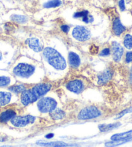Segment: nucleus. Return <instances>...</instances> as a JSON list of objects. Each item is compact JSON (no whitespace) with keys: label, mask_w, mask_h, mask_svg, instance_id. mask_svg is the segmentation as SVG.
Wrapping results in <instances>:
<instances>
[{"label":"nucleus","mask_w":132,"mask_h":147,"mask_svg":"<svg viewBox=\"0 0 132 147\" xmlns=\"http://www.w3.org/2000/svg\"><path fill=\"white\" fill-rule=\"evenodd\" d=\"M52 88V83L48 82L36 83L31 87L29 86L26 90L20 94V103L24 106L31 105L46 95Z\"/></svg>","instance_id":"obj_1"},{"label":"nucleus","mask_w":132,"mask_h":147,"mask_svg":"<svg viewBox=\"0 0 132 147\" xmlns=\"http://www.w3.org/2000/svg\"><path fill=\"white\" fill-rule=\"evenodd\" d=\"M43 61L51 68L58 71H63L67 67V61L65 57L55 48L46 47L42 51Z\"/></svg>","instance_id":"obj_2"},{"label":"nucleus","mask_w":132,"mask_h":147,"mask_svg":"<svg viewBox=\"0 0 132 147\" xmlns=\"http://www.w3.org/2000/svg\"><path fill=\"white\" fill-rule=\"evenodd\" d=\"M37 66L29 62H21L17 64L12 69V73L16 77L22 80H29L36 72Z\"/></svg>","instance_id":"obj_3"},{"label":"nucleus","mask_w":132,"mask_h":147,"mask_svg":"<svg viewBox=\"0 0 132 147\" xmlns=\"http://www.w3.org/2000/svg\"><path fill=\"white\" fill-rule=\"evenodd\" d=\"M36 108L40 113H49L58 107V102L55 98L51 96H44L36 101Z\"/></svg>","instance_id":"obj_4"},{"label":"nucleus","mask_w":132,"mask_h":147,"mask_svg":"<svg viewBox=\"0 0 132 147\" xmlns=\"http://www.w3.org/2000/svg\"><path fill=\"white\" fill-rule=\"evenodd\" d=\"M102 111L96 106H88L81 109L77 115V119L86 121L97 119L102 115Z\"/></svg>","instance_id":"obj_5"},{"label":"nucleus","mask_w":132,"mask_h":147,"mask_svg":"<svg viewBox=\"0 0 132 147\" xmlns=\"http://www.w3.org/2000/svg\"><path fill=\"white\" fill-rule=\"evenodd\" d=\"M65 88L68 92L76 95L82 93L86 88V82L82 78H75L67 80L65 84Z\"/></svg>","instance_id":"obj_6"},{"label":"nucleus","mask_w":132,"mask_h":147,"mask_svg":"<svg viewBox=\"0 0 132 147\" xmlns=\"http://www.w3.org/2000/svg\"><path fill=\"white\" fill-rule=\"evenodd\" d=\"M36 121V117L28 114V115H16L10 121V122L14 127L24 128L27 127L29 125H32L34 124Z\"/></svg>","instance_id":"obj_7"},{"label":"nucleus","mask_w":132,"mask_h":147,"mask_svg":"<svg viewBox=\"0 0 132 147\" xmlns=\"http://www.w3.org/2000/svg\"><path fill=\"white\" fill-rule=\"evenodd\" d=\"M72 37L80 42H85L91 38V31L84 25H77L73 28L71 32Z\"/></svg>","instance_id":"obj_8"},{"label":"nucleus","mask_w":132,"mask_h":147,"mask_svg":"<svg viewBox=\"0 0 132 147\" xmlns=\"http://www.w3.org/2000/svg\"><path fill=\"white\" fill-rule=\"evenodd\" d=\"M111 55L115 62L119 63L121 61L124 55V49L123 45L117 41H113L111 44Z\"/></svg>","instance_id":"obj_9"},{"label":"nucleus","mask_w":132,"mask_h":147,"mask_svg":"<svg viewBox=\"0 0 132 147\" xmlns=\"http://www.w3.org/2000/svg\"><path fill=\"white\" fill-rule=\"evenodd\" d=\"M82 60L79 55L75 51H70L67 56V64L69 66L73 69H77L80 66Z\"/></svg>","instance_id":"obj_10"},{"label":"nucleus","mask_w":132,"mask_h":147,"mask_svg":"<svg viewBox=\"0 0 132 147\" xmlns=\"http://www.w3.org/2000/svg\"><path fill=\"white\" fill-rule=\"evenodd\" d=\"M25 44L27 45L28 47L35 53H40L43 51V45L40 40L35 37L29 38L25 40Z\"/></svg>","instance_id":"obj_11"},{"label":"nucleus","mask_w":132,"mask_h":147,"mask_svg":"<svg viewBox=\"0 0 132 147\" xmlns=\"http://www.w3.org/2000/svg\"><path fill=\"white\" fill-rule=\"evenodd\" d=\"M113 71L110 68H107L103 71L100 72L97 75V84L100 86L104 85L112 79Z\"/></svg>","instance_id":"obj_12"},{"label":"nucleus","mask_w":132,"mask_h":147,"mask_svg":"<svg viewBox=\"0 0 132 147\" xmlns=\"http://www.w3.org/2000/svg\"><path fill=\"white\" fill-rule=\"evenodd\" d=\"M112 32L116 36H120L126 31V28L122 24L120 18L116 17L113 19L112 22Z\"/></svg>","instance_id":"obj_13"},{"label":"nucleus","mask_w":132,"mask_h":147,"mask_svg":"<svg viewBox=\"0 0 132 147\" xmlns=\"http://www.w3.org/2000/svg\"><path fill=\"white\" fill-rule=\"evenodd\" d=\"M111 141H126V143L132 141V130L123 133L113 134L111 137Z\"/></svg>","instance_id":"obj_14"},{"label":"nucleus","mask_w":132,"mask_h":147,"mask_svg":"<svg viewBox=\"0 0 132 147\" xmlns=\"http://www.w3.org/2000/svg\"><path fill=\"white\" fill-rule=\"evenodd\" d=\"M17 115V112L14 109H7L0 113V122L7 123Z\"/></svg>","instance_id":"obj_15"},{"label":"nucleus","mask_w":132,"mask_h":147,"mask_svg":"<svg viewBox=\"0 0 132 147\" xmlns=\"http://www.w3.org/2000/svg\"><path fill=\"white\" fill-rule=\"evenodd\" d=\"M49 114L51 119L55 121L63 120L66 117L65 111L59 107L56 108L55 110L51 111Z\"/></svg>","instance_id":"obj_16"},{"label":"nucleus","mask_w":132,"mask_h":147,"mask_svg":"<svg viewBox=\"0 0 132 147\" xmlns=\"http://www.w3.org/2000/svg\"><path fill=\"white\" fill-rule=\"evenodd\" d=\"M37 144L45 146H58V147H65V146H75L76 145L73 144H69L67 143H63L61 141H51L47 142L44 141H38L36 143Z\"/></svg>","instance_id":"obj_17"},{"label":"nucleus","mask_w":132,"mask_h":147,"mask_svg":"<svg viewBox=\"0 0 132 147\" xmlns=\"http://www.w3.org/2000/svg\"><path fill=\"white\" fill-rule=\"evenodd\" d=\"M12 95L11 92L0 91V106H5L11 102Z\"/></svg>","instance_id":"obj_18"},{"label":"nucleus","mask_w":132,"mask_h":147,"mask_svg":"<svg viewBox=\"0 0 132 147\" xmlns=\"http://www.w3.org/2000/svg\"><path fill=\"white\" fill-rule=\"evenodd\" d=\"M29 85L26 84H18L12 86H10L9 88V90L10 92L15 93V94H21L22 92H24L25 90H26L29 88Z\"/></svg>","instance_id":"obj_19"},{"label":"nucleus","mask_w":132,"mask_h":147,"mask_svg":"<svg viewBox=\"0 0 132 147\" xmlns=\"http://www.w3.org/2000/svg\"><path fill=\"white\" fill-rule=\"evenodd\" d=\"M121 125V123H115L110 124H102L98 126L99 130L102 132H106L111 130H113L114 129L119 128Z\"/></svg>","instance_id":"obj_20"},{"label":"nucleus","mask_w":132,"mask_h":147,"mask_svg":"<svg viewBox=\"0 0 132 147\" xmlns=\"http://www.w3.org/2000/svg\"><path fill=\"white\" fill-rule=\"evenodd\" d=\"M62 4V0H49L43 4V7L45 9H53L61 6Z\"/></svg>","instance_id":"obj_21"},{"label":"nucleus","mask_w":132,"mask_h":147,"mask_svg":"<svg viewBox=\"0 0 132 147\" xmlns=\"http://www.w3.org/2000/svg\"><path fill=\"white\" fill-rule=\"evenodd\" d=\"M11 20L19 24H25L28 22V18L25 15L12 14L11 16Z\"/></svg>","instance_id":"obj_22"},{"label":"nucleus","mask_w":132,"mask_h":147,"mask_svg":"<svg viewBox=\"0 0 132 147\" xmlns=\"http://www.w3.org/2000/svg\"><path fill=\"white\" fill-rule=\"evenodd\" d=\"M123 45L126 49L128 50L132 49V35L126 34L123 38Z\"/></svg>","instance_id":"obj_23"},{"label":"nucleus","mask_w":132,"mask_h":147,"mask_svg":"<svg viewBox=\"0 0 132 147\" xmlns=\"http://www.w3.org/2000/svg\"><path fill=\"white\" fill-rule=\"evenodd\" d=\"M11 78L8 76H0V87H5L10 85Z\"/></svg>","instance_id":"obj_24"},{"label":"nucleus","mask_w":132,"mask_h":147,"mask_svg":"<svg viewBox=\"0 0 132 147\" xmlns=\"http://www.w3.org/2000/svg\"><path fill=\"white\" fill-rule=\"evenodd\" d=\"M90 14V12H88V11H86V10H84V11H78L75 12V13L73 14V18H83L84 17L87 16L88 14Z\"/></svg>","instance_id":"obj_25"},{"label":"nucleus","mask_w":132,"mask_h":147,"mask_svg":"<svg viewBox=\"0 0 132 147\" xmlns=\"http://www.w3.org/2000/svg\"><path fill=\"white\" fill-rule=\"evenodd\" d=\"M111 55V49L110 47H105L102 50L100 51V53H99V56L102 57H108Z\"/></svg>","instance_id":"obj_26"},{"label":"nucleus","mask_w":132,"mask_h":147,"mask_svg":"<svg viewBox=\"0 0 132 147\" xmlns=\"http://www.w3.org/2000/svg\"><path fill=\"white\" fill-rule=\"evenodd\" d=\"M131 112H132V107L127 108V109H126V110H124L123 111H121V112L119 113L117 115V119H121V117H123L124 115H126V114H127V113H131Z\"/></svg>","instance_id":"obj_27"},{"label":"nucleus","mask_w":132,"mask_h":147,"mask_svg":"<svg viewBox=\"0 0 132 147\" xmlns=\"http://www.w3.org/2000/svg\"><path fill=\"white\" fill-rule=\"evenodd\" d=\"M125 62L127 64L132 62V51H127L125 55Z\"/></svg>","instance_id":"obj_28"},{"label":"nucleus","mask_w":132,"mask_h":147,"mask_svg":"<svg viewBox=\"0 0 132 147\" xmlns=\"http://www.w3.org/2000/svg\"><path fill=\"white\" fill-rule=\"evenodd\" d=\"M60 29L63 32L67 34L70 31V26L67 24H63L60 26Z\"/></svg>","instance_id":"obj_29"},{"label":"nucleus","mask_w":132,"mask_h":147,"mask_svg":"<svg viewBox=\"0 0 132 147\" xmlns=\"http://www.w3.org/2000/svg\"><path fill=\"white\" fill-rule=\"evenodd\" d=\"M119 7L121 11H124L126 10V5L125 0H119Z\"/></svg>","instance_id":"obj_30"},{"label":"nucleus","mask_w":132,"mask_h":147,"mask_svg":"<svg viewBox=\"0 0 132 147\" xmlns=\"http://www.w3.org/2000/svg\"><path fill=\"white\" fill-rule=\"evenodd\" d=\"M54 134H53V133H49V134H47L46 136H45V138H47V139H51V138H53V137H54Z\"/></svg>","instance_id":"obj_31"},{"label":"nucleus","mask_w":132,"mask_h":147,"mask_svg":"<svg viewBox=\"0 0 132 147\" xmlns=\"http://www.w3.org/2000/svg\"><path fill=\"white\" fill-rule=\"evenodd\" d=\"M129 82L132 84V71H130V75H129Z\"/></svg>","instance_id":"obj_32"},{"label":"nucleus","mask_w":132,"mask_h":147,"mask_svg":"<svg viewBox=\"0 0 132 147\" xmlns=\"http://www.w3.org/2000/svg\"><path fill=\"white\" fill-rule=\"evenodd\" d=\"M5 141H6V139L2 138V137H0V142H3Z\"/></svg>","instance_id":"obj_33"}]
</instances>
